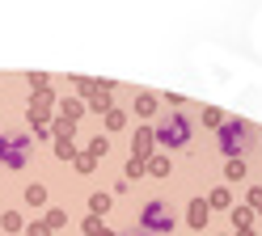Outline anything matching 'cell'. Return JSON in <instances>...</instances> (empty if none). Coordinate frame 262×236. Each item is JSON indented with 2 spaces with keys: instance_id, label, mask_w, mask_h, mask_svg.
<instances>
[{
  "instance_id": "cell-1",
  "label": "cell",
  "mask_w": 262,
  "mask_h": 236,
  "mask_svg": "<svg viewBox=\"0 0 262 236\" xmlns=\"http://www.w3.org/2000/svg\"><path fill=\"white\" fill-rule=\"evenodd\" d=\"M140 232H148V236L173 232V211H169V207H165V202H161V198L144 202V211H140Z\"/></svg>"
},
{
  "instance_id": "cell-2",
  "label": "cell",
  "mask_w": 262,
  "mask_h": 236,
  "mask_svg": "<svg viewBox=\"0 0 262 236\" xmlns=\"http://www.w3.org/2000/svg\"><path fill=\"white\" fill-rule=\"evenodd\" d=\"M30 135L26 131H17V135H0V164L5 169H21L26 164V156H30Z\"/></svg>"
},
{
  "instance_id": "cell-3",
  "label": "cell",
  "mask_w": 262,
  "mask_h": 236,
  "mask_svg": "<svg viewBox=\"0 0 262 236\" xmlns=\"http://www.w3.org/2000/svg\"><path fill=\"white\" fill-rule=\"evenodd\" d=\"M157 139L165 144V148H182V144L190 139V118H186V114H173L169 123L157 127Z\"/></svg>"
},
{
  "instance_id": "cell-4",
  "label": "cell",
  "mask_w": 262,
  "mask_h": 236,
  "mask_svg": "<svg viewBox=\"0 0 262 236\" xmlns=\"http://www.w3.org/2000/svg\"><path fill=\"white\" fill-rule=\"evenodd\" d=\"M245 144H250V127H245V123H237V118H228V123H224V131H220V148L237 160V152H241Z\"/></svg>"
},
{
  "instance_id": "cell-5",
  "label": "cell",
  "mask_w": 262,
  "mask_h": 236,
  "mask_svg": "<svg viewBox=\"0 0 262 236\" xmlns=\"http://www.w3.org/2000/svg\"><path fill=\"white\" fill-rule=\"evenodd\" d=\"M26 202H30V207H42V202H47V190H42V185H30V190H26Z\"/></svg>"
},
{
  "instance_id": "cell-6",
  "label": "cell",
  "mask_w": 262,
  "mask_h": 236,
  "mask_svg": "<svg viewBox=\"0 0 262 236\" xmlns=\"http://www.w3.org/2000/svg\"><path fill=\"white\" fill-rule=\"evenodd\" d=\"M190 224H194V228L207 224V207H203V202H194V207H190Z\"/></svg>"
},
{
  "instance_id": "cell-7",
  "label": "cell",
  "mask_w": 262,
  "mask_h": 236,
  "mask_svg": "<svg viewBox=\"0 0 262 236\" xmlns=\"http://www.w3.org/2000/svg\"><path fill=\"white\" fill-rule=\"evenodd\" d=\"M148 164H152V173H157V177H165V173H169V156H157V160H148Z\"/></svg>"
},
{
  "instance_id": "cell-8",
  "label": "cell",
  "mask_w": 262,
  "mask_h": 236,
  "mask_svg": "<svg viewBox=\"0 0 262 236\" xmlns=\"http://www.w3.org/2000/svg\"><path fill=\"white\" fill-rule=\"evenodd\" d=\"M211 207H228V190H211Z\"/></svg>"
},
{
  "instance_id": "cell-9",
  "label": "cell",
  "mask_w": 262,
  "mask_h": 236,
  "mask_svg": "<svg viewBox=\"0 0 262 236\" xmlns=\"http://www.w3.org/2000/svg\"><path fill=\"white\" fill-rule=\"evenodd\" d=\"M127 173H131V177H140V173H144V160H140V156H131V164H127Z\"/></svg>"
},
{
  "instance_id": "cell-10",
  "label": "cell",
  "mask_w": 262,
  "mask_h": 236,
  "mask_svg": "<svg viewBox=\"0 0 262 236\" xmlns=\"http://www.w3.org/2000/svg\"><path fill=\"white\" fill-rule=\"evenodd\" d=\"M228 177H245V164H241V156H237L233 164H228Z\"/></svg>"
},
{
  "instance_id": "cell-11",
  "label": "cell",
  "mask_w": 262,
  "mask_h": 236,
  "mask_svg": "<svg viewBox=\"0 0 262 236\" xmlns=\"http://www.w3.org/2000/svg\"><path fill=\"white\" fill-rule=\"evenodd\" d=\"M250 207H254V211H262V190H250Z\"/></svg>"
},
{
  "instance_id": "cell-12",
  "label": "cell",
  "mask_w": 262,
  "mask_h": 236,
  "mask_svg": "<svg viewBox=\"0 0 262 236\" xmlns=\"http://www.w3.org/2000/svg\"><path fill=\"white\" fill-rule=\"evenodd\" d=\"M140 236H148V232H140Z\"/></svg>"
},
{
  "instance_id": "cell-13",
  "label": "cell",
  "mask_w": 262,
  "mask_h": 236,
  "mask_svg": "<svg viewBox=\"0 0 262 236\" xmlns=\"http://www.w3.org/2000/svg\"><path fill=\"white\" fill-rule=\"evenodd\" d=\"M38 236H47V232H38Z\"/></svg>"
}]
</instances>
